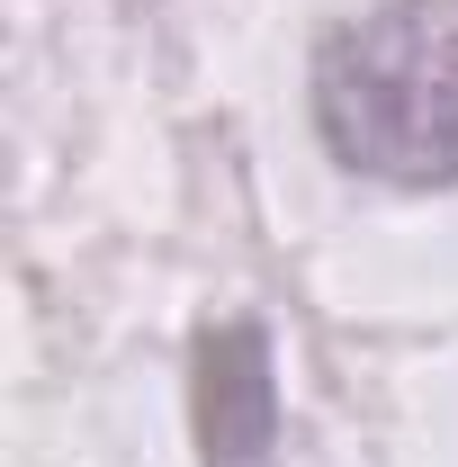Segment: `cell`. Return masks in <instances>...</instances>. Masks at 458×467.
Wrapping results in <instances>:
<instances>
[{"instance_id":"cell-1","label":"cell","mask_w":458,"mask_h":467,"mask_svg":"<svg viewBox=\"0 0 458 467\" xmlns=\"http://www.w3.org/2000/svg\"><path fill=\"white\" fill-rule=\"evenodd\" d=\"M315 117L350 171L441 189L458 180V0H378L315 63Z\"/></svg>"}]
</instances>
